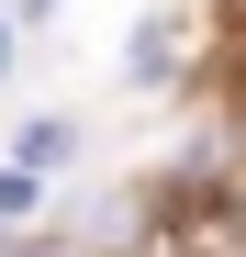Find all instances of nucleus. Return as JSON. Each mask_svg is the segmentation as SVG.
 Masks as SVG:
<instances>
[{
	"label": "nucleus",
	"mask_w": 246,
	"mask_h": 257,
	"mask_svg": "<svg viewBox=\"0 0 246 257\" xmlns=\"http://www.w3.org/2000/svg\"><path fill=\"white\" fill-rule=\"evenodd\" d=\"M0 78H12V23H0Z\"/></svg>",
	"instance_id": "f257e3e1"
}]
</instances>
